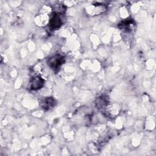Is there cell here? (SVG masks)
Segmentation results:
<instances>
[{
	"mask_svg": "<svg viewBox=\"0 0 156 156\" xmlns=\"http://www.w3.org/2000/svg\"><path fill=\"white\" fill-rule=\"evenodd\" d=\"M49 24L50 25V27L53 30L58 28L62 25V21L59 15L55 14L49 21Z\"/></svg>",
	"mask_w": 156,
	"mask_h": 156,
	"instance_id": "7a4b0ae2",
	"label": "cell"
},
{
	"mask_svg": "<svg viewBox=\"0 0 156 156\" xmlns=\"http://www.w3.org/2000/svg\"><path fill=\"white\" fill-rule=\"evenodd\" d=\"M44 80L39 77H34L30 81V88L32 90H38L43 85Z\"/></svg>",
	"mask_w": 156,
	"mask_h": 156,
	"instance_id": "3957f363",
	"label": "cell"
},
{
	"mask_svg": "<svg viewBox=\"0 0 156 156\" xmlns=\"http://www.w3.org/2000/svg\"><path fill=\"white\" fill-rule=\"evenodd\" d=\"M48 65L52 69L58 68L63 63V57L59 55H55L52 57L49 60Z\"/></svg>",
	"mask_w": 156,
	"mask_h": 156,
	"instance_id": "6da1fadb",
	"label": "cell"
},
{
	"mask_svg": "<svg viewBox=\"0 0 156 156\" xmlns=\"http://www.w3.org/2000/svg\"><path fill=\"white\" fill-rule=\"evenodd\" d=\"M54 100L52 98H48L46 99L43 104V108H47V109H49L51 108H52V106H54Z\"/></svg>",
	"mask_w": 156,
	"mask_h": 156,
	"instance_id": "5b68a950",
	"label": "cell"
},
{
	"mask_svg": "<svg viewBox=\"0 0 156 156\" xmlns=\"http://www.w3.org/2000/svg\"><path fill=\"white\" fill-rule=\"evenodd\" d=\"M37 21L38 24H39L40 25L44 26V25H46V24H47L48 23V21H49V16L46 13H41L37 17Z\"/></svg>",
	"mask_w": 156,
	"mask_h": 156,
	"instance_id": "277c9868",
	"label": "cell"
}]
</instances>
